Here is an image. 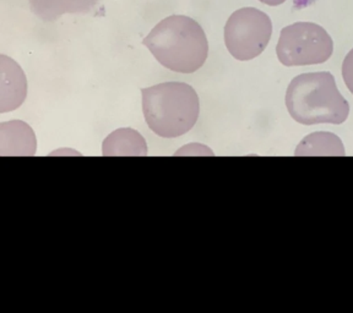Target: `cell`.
I'll return each mask as SVG.
<instances>
[{
	"mask_svg": "<svg viewBox=\"0 0 353 313\" xmlns=\"http://www.w3.org/2000/svg\"><path fill=\"white\" fill-rule=\"evenodd\" d=\"M143 44L161 65L181 74L199 70L209 54L204 30L199 22L185 15L163 19L143 39Z\"/></svg>",
	"mask_w": 353,
	"mask_h": 313,
	"instance_id": "1",
	"label": "cell"
},
{
	"mask_svg": "<svg viewBox=\"0 0 353 313\" xmlns=\"http://www.w3.org/2000/svg\"><path fill=\"white\" fill-rule=\"evenodd\" d=\"M286 107L290 116L303 125H339L346 121L350 113V105L339 92L330 72H309L294 77L287 88Z\"/></svg>",
	"mask_w": 353,
	"mask_h": 313,
	"instance_id": "2",
	"label": "cell"
},
{
	"mask_svg": "<svg viewBox=\"0 0 353 313\" xmlns=\"http://www.w3.org/2000/svg\"><path fill=\"white\" fill-rule=\"evenodd\" d=\"M143 111L150 129L161 138L182 136L198 121L200 103L195 89L183 83L143 88Z\"/></svg>",
	"mask_w": 353,
	"mask_h": 313,
	"instance_id": "3",
	"label": "cell"
},
{
	"mask_svg": "<svg viewBox=\"0 0 353 313\" xmlns=\"http://www.w3.org/2000/svg\"><path fill=\"white\" fill-rule=\"evenodd\" d=\"M334 41L325 28L308 21L294 22L280 33L276 54L285 66L323 64L330 59Z\"/></svg>",
	"mask_w": 353,
	"mask_h": 313,
	"instance_id": "4",
	"label": "cell"
},
{
	"mask_svg": "<svg viewBox=\"0 0 353 313\" xmlns=\"http://www.w3.org/2000/svg\"><path fill=\"white\" fill-rule=\"evenodd\" d=\"M272 34L269 15L256 8H242L232 14L225 25V44L237 61H252L259 56Z\"/></svg>",
	"mask_w": 353,
	"mask_h": 313,
	"instance_id": "5",
	"label": "cell"
},
{
	"mask_svg": "<svg viewBox=\"0 0 353 313\" xmlns=\"http://www.w3.org/2000/svg\"><path fill=\"white\" fill-rule=\"evenodd\" d=\"M0 113L15 110L23 103L28 94L26 76L17 61L0 55Z\"/></svg>",
	"mask_w": 353,
	"mask_h": 313,
	"instance_id": "6",
	"label": "cell"
},
{
	"mask_svg": "<svg viewBox=\"0 0 353 313\" xmlns=\"http://www.w3.org/2000/svg\"><path fill=\"white\" fill-rule=\"evenodd\" d=\"M36 136L23 121H6L0 124L1 155H33L36 153Z\"/></svg>",
	"mask_w": 353,
	"mask_h": 313,
	"instance_id": "7",
	"label": "cell"
},
{
	"mask_svg": "<svg viewBox=\"0 0 353 313\" xmlns=\"http://www.w3.org/2000/svg\"><path fill=\"white\" fill-rule=\"evenodd\" d=\"M36 17L43 21H55L65 14H86L99 0H28Z\"/></svg>",
	"mask_w": 353,
	"mask_h": 313,
	"instance_id": "8",
	"label": "cell"
},
{
	"mask_svg": "<svg viewBox=\"0 0 353 313\" xmlns=\"http://www.w3.org/2000/svg\"><path fill=\"white\" fill-rule=\"evenodd\" d=\"M148 144L140 132L132 129H118L110 133L102 143V153L113 155H146Z\"/></svg>",
	"mask_w": 353,
	"mask_h": 313,
	"instance_id": "9",
	"label": "cell"
},
{
	"mask_svg": "<svg viewBox=\"0 0 353 313\" xmlns=\"http://www.w3.org/2000/svg\"><path fill=\"white\" fill-rule=\"evenodd\" d=\"M296 154H336L345 155L340 138L329 132H315L299 143Z\"/></svg>",
	"mask_w": 353,
	"mask_h": 313,
	"instance_id": "10",
	"label": "cell"
},
{
	"mask_svg": "<svg viewBox=\"0 0 353 313\" xmlns=\"http://www.w3.org/2000/svg\"><path fill=\"white\" fill-rule=\"evenodd\" d=\"M342 77L350 92L353 94V50L348 52L342 64Z\"/></svg>",
	"mask_w": 353,
	"mask_h": 313,
	"instance_id": "11",
	"label": "cell"
},
{
	"mask_svg": "<svg viewBox=\"0 0 353 313\" xmlns=\"http://www.w3.org/2000/svg\"><path fill=\"white\" fill-rule=\"evenodd\" d=\"M260 3H263L265 6H280L287 1V0H259Z\"/></svg>",
	"mask_w": 353,
	"mask_h": 313,
	"instance_id": "12",
	"label": "cell"
}]
</instances>
